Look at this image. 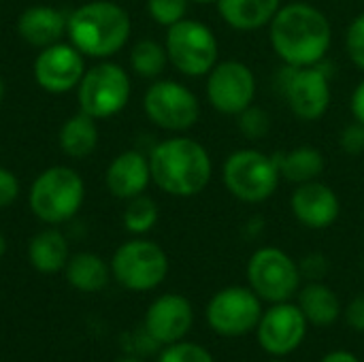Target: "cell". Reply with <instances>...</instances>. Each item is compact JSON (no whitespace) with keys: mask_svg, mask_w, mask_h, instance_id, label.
Masks as SVG:
<instances>
[{"mask_svg":"<svg viewBox=\"0 0 364 362\" xmlns=\"http://www.w3.org/2000/svg\"><path fill=\"white\" fill-rule=\"evenodd\" d=\"M194 4H218V0H190Z\"/></svg>","mask_w":364,"mask_h":362,"instance_id":"40","label":"cell"},{"mask_svg":"<svg viewBox=\"0 0 364 362\" xmlns=\"http://www.w3.org/2000/svg\"><path fill=\"white\" fill-rule=\"evenodd\" d=\"M320 362H360V358L348 350H335V352H328Z\"/></svg>","mask_w":364,"mask_h":362,"instance_id":"37","label":"cell"},{"mask_svg":"<svg viewBox=\"0 0 364 362\" xmlns=\"http://www.w3.org/2000/svg\"><path fill=\"white\" fill-rule=\"evenodd\" d=\"M6 254V239H4V235L0 233V258Z\"/></svg>","mask_w":364,"mask_h":362,"instance_id":"39","label":"cell"},{"mask_svg":"<svg viewBox=\"0 0 364 362\" xmlns=\"http://www.w3.org/2000/svg\"><path fill=\"white\" fill-rule=\"evenodd\" d=\"M85 75L83 53L73 43H53L43 47L34 60V79L49 94H66L79 85Z\"/></svg>","mask_w":364,"mask_h":362,"instance_id":"15","label":"cell"},{"mask_svg":"<svg viewBox=\"0 0 364 362\" xmlns=\"http://www.w3.org/2000/svg\"><path fill=\"white\" fill-rule=\"evenodd\" d=\"M205 318L220 337H243L256 331L262 318V301L250 286H228L211 297Z\"/></svg>","mask_w":364,"mask_h":362,"instance_id":"13","label":"cell"},{"mask_svg":"<svg viewBox=\"0 0 364 362\" xmlns=\"http://www.w3.org/2000/svg\"><path fill=\"white\" fill-rule=\"evenodd\" d=\"M277 92L286 100L290 113L301 122L322 119L333 102L331 73L322 64L316 66H282L275 79Z\"/></svg>","mask_w":364,"mask_h":362,"instance_id":"6","label":"cell"},{"mask_svg":"<svg viewBox=\"0 0 364 362\" xmlns=\"http://www.w3.org/2000/svg\"><path fill=\"white\" fill-rule=\"evenodd\" d=\"M109 267L122 288L130 292H149L166 280L168 256L156 241L136 237L115 250Z\"/></svg>","mask_w":364,"mask_h":362,"instance_id":"9","label":"cell"},{"mask_svg":"<svg viewBox=\"0 0 364 362\" xmlns=\"http://www.w3.org/2000/svg\"><path fill=\"white\" fill-rule=\"evenodd\" d=\"M350 111H352V117H354L356 122L364 124V79L356 83V87H354V92H352Z\"/></svg>","mask_w":364,"mask_h":362,"instance_id":"36","label":"cell"},{"mask_svg":"<svg viewBox=\"0 0 364 362\" xmlns=\"http://www.w3.org/2000/svg\"><path fill=\"white\" fill-rule=\"evenodd\" d=\"M66 280L68 284L79 292H100L107 288L111 277V267L92 252H79L73 258H68L66 267Z\"/></svg>","mask_w":364,"mask_h":362,"instance_id":"24","label":"cell"},{"mask_svg":"<svg viewBox=\"0 0 364 362\" xmlns=\"http://www.w3.org/2000/svg\"><path fill=\"white\" fill-rule=\"evenodd\" d=\"M164 47L168 62L186 77H207L220 62V43L215 32L198 19H181L166 28Z\"/></svg>","mask_w":364,"mask_h":362,"instance_id":"7","label":"cell"},{"mask_svg":"<svg viewBox=\"0 0 364 362\" xmlns=\"http://www.w3.org/2000/svg\"><path fill=\"white\" fill-rule=\"evenodd\" d=\"M115 362H145L143 358H139V356H122V358H117Z\"/></svg>","mask_w":364,"mask_h":362,"instance_id":"38","label":"cell"},{"mask_svg":"<svg viewBox=\"0 0 364 362\" xmlns=\"http://www.w3.org/2000/svg\"><path fill=\"white\" fill-rule=\"evenodd\" d=\"M2 98H4V81L0 79V102H2Z\"/></svg>","mask_w":364,"mask_h":362,"instance_id":"41","label":"cell"},{"mask_svg":"<svg viewBox=\"0 0 364 362\" xmlns=\"http://www.w3.org/2000/svg\"><path fill=\"white\" fill-rule=\"evenodd\" d=\"M156 362H215V358L200 344L181 339L177 344L164 346V350L160 352Z\"/></svg>","mask_w":364,"mask_h":362,"instance_id":"29","label":"cell"},{"mask_svg":"<svg viewBox=\"0 0 364 362\" xmlns=\"http://www.w3.org/2000/svg\"><path fill=\"white\" fill-rule=\"evenodd\" d=\"M143 111L158 128L181 134L196 126L200 117V100L181 81L156 79L143 96Z\"/></svg>","mask_w":364,"mask_h":362,"instance_id":"11","label":"cell"},{"mask_svg":"<svg viewBox=\"0 0 364 362\" xmlns=\"http://www.w3.org/2000/svg\"><path fill=\"white\" fill-rule=\"evenodd\" d=\"M17 196H19V181L15 173L0 166V209L13 205Z\"/></svg>","mask_w":364,"mask_h":362,"instance_id":"34","label":"cell"},{"mask_svg":"<svg viewBox=\"0 0 364 362\" xmlns=\"http://www.w3.org/2000/svg\"><path fill=\"white\" fill-rule=\"evenodd\" d=\"M149 169L151 181L175 198L203 194L213 177V160L207 147L183 134L160 141L149 154Z\"/></svg>","mask_w":364,"mask_h":362,"instance_id":"2","label":"cell"},{"mask_svg":"<svg viewBox=\"0 0 364 362\" xmlns=\"http://www.w3.org/2000/svg\"><path fill=\"white\" fill-rule=\"evenodd\" d=\"M271 362H290V361H286V358H275V361H271Z\"/></svg>","mask_w":364,"mask_h":362,"instance_id":"42","label":"cell"},{"mask_svg":"<svg viewBox=\"0 0 364 362\" xmlns=\"http://www.w3.org/2000/svg\"><path fill=\"white\" fill-rule=\"evenodd\" d=\"M363 280H364V262H363Z\"/></svg>","mask_w":364,"mask_h":362,"instance_id":"43","label":"cell"},{"mask_svg":"<svg viewBox=\"0 0 364 362\" xmlns=\"http://www.w3.org/2000/svg\"><path fill=\"white\" fill-rule=\"evenodd\" d=\"M205 94L218 113L237 117L256 100V73L241 60H220L207 75Z\"/></svg>","mask_w":364,"mask_h":362,"instance_id":"12","label":"cell"},{"mask_svg":"<svg viewBox=\"0 0 364 362\" xmlns=\"http://www.w3.org/2000/svg\"><path fill=\"white\" fill-rule=\"evenodd\" d=\"M339 147L346 156H363L364 154V124L352 119L339 132Z\"/></svg>","mask_w":364,"mask_h":362,"instance_id":"32","label":"cell"},{"mask_svg":"<svg viewBox=\"0 0 364 362\" xmlns=\"http://www.w3.org/2000/svg\"><path fill=\"white\" fill-rule=\"evenodd\" d=\"M107 190L122 201H130L134 196L145 194V190L151 183V169H149V156L128 149L122 151L107 169Z\"/></svg>","mask_w":364,"mask_h":362,"instance_id":"18","label":"cell"},{"mask_svg":"<svg viewBox=\"0 0 364 362\" xmlns=\"http://www.w3.org/2000/svg\"><path fill=\"white\" fill-rule=\"evenodd\" d=\"M290 211L301 226L309 230H326L341 215V198L331 186L316 179L294 186L290 194Z\"/></svg>","mask_w":364,"mask_h":362,"instance_id":"17","label":"cell"},{"mask_svg":"<svg viewBox=\"0 0 364 362\" xmlns=\"http://www.w3.org/2000/svg\"><path fill=\"white\" fill-rule=\"evenodd\" d=\"M220 175L226 192L245 205L267 203L282 181L275 156L256 147H241L228 154Z\"/></svg>","mask_w":364,"mask_h":362,"instance_id":"4","label":"cell"},{"mask_svg":"<svg viewBox=\"0 0 364 362\" xmlns=\"http://www.w3.org/2000/svg\"><path fill=\"white\" fill-rule=\"evenodd\" d=\"M68 17L53 9V6H30L26 9L17 19V32L19 36L34 47H49L53 43H60L66 34Z\"/></svg>","mask_w":364,"mask_h":362,"instance_id":"19","label":"cell"},{"mask_svg":"<svg viewBox=\"0 0 364 362\" xmlns=\"http://www.w3.org/2000/svg\"><path fill=\"white\" fill-rule=\"evenodd\" d=\"M269 43L286 66H316L331 51L333 26L322 9L305 0L284 2L269 23Z\"/></svg>","mask_w":364,"mask_h":362,"instance_id":"1","label":"cell"},{"mask_svg":"<svg viewBox=\"0 0 364 362\" xmlns=\"http://www.w3.org/2000/svg\"><path fill=\"white\" fill-rule=\"evenodd\" d=\"M343 318H346L350 329H354L356 333H364V292L356 294L348 303V307L343 312Z\"/></svg>","mask_w":364,"mask_h":362,"instance_id":"35","label":"cell"},{"mask_svg":"<svg viewBox=\"0 0 364 362\" xmlns=\"http://www.w3.org/2000/svg\"><path fill=\"white\" fill-rule=\"evenodd\" d=\"M190 0H147V13L158 26L171 28L188 17Z\"/></svg>","mask_w":364,"mask_h":362,"instance_id":"30","label":"cell"},{"mask_svg":"<svg viewBox=\"0 0 364 362\" xmlns=\"http://www.w3.org/2000/svg\"><path fill=\"white\" fill-rule=\"evenodd\" d=\"M299 269H301V277H305L307 282H322L328 273V260L322 254L314 252L299 262Z\"/></svg>","mask_w":364,"mask_h":362,"instance_id":"33","label":"cell"},{"mask_svg":"<svg viewBox=\"0 0 364 362\" xmlns=\"http://www.w3.org/2000/svg\"><path fill=\"white\" fill-rule=\"evenodd\" d=\"M158 218H160V211H158L156 201L141 194L128 201L124 209V228L134 237H143L158 224Z\"/></svg>","mask_w":364,"mask_h":362,"instance_id":"27","label":"cell"},{"mask_svg":"<svg viewBox=\"0 0 364 362\" xmlns=\"http://www.w3.org/2000/svg\"><path fill=\"white\" fill-rule=\"evenodd\" d=\"M296 305L301 307L307 322L314 326H333L343 314L337 292L322 282H307L305 286H301L296 294Z\"/></svg>","mask_w":364,"mask_h":362,"instance_id":"22","label":"cell"},{"mask_svg":"<svg viewBox=\"0 0 364 362\" xmlns=\"http://www.w3.org/2000/svg\"><path fill=\"white\" fill-rule=\"evenodd\" d=\"M68 258H70L68 241L55 228L41 230L28 243V260L38 273H45V275L60 273V271H64Z\"/></svg>","mask_w":364,"mask_h":362,"instance_id":"23","label":"cell"},{"mask_svg":"<svg viewBox=\"0 0 364 362\" xmlns=\"http://www.w3.org/2000/svg\"><path fill=\"white\" fill-rule=\"evenodd\" d=\"M245 273L250 288L260 297L262 303L269 305L292 301L303 282L299 262L275 245L256 250L247 260Z\"/></svg>","mask_w":364,"mask_h":362,"instance_id":"8","label":"cell"},{"mask_svg":"<svg viewBox=\"0 0 364 362\" xmlns=\"http://www.w3.org/2000/svg\"><path fill=\"white\" fill-rule=\"evenodd\" d=\"M307 326L309 322L296 303H275L262 312V318L256 326V339L269 356L286 358L301 348Z\"/></svg>","mask_w":364,"mask_h":362,"instance_id":"14","label":"cell"},{"mask_svg":"<svg viewBox=\"0 0 364 362\" xmlns=\"http://www.w3.org/2000/svg\"><path fill=\"white\" fill-rule=\"evenodd\" d=\"M273 156L282 179L294 186L316 181L326 171V156L314 145H296L292 149H284Z\"/></svg>","mask_w":364,"mask_h":362,"instance_id":"21","label":"cell"},{"mask_svg":"<svg viewBox=\"0 0 364 362\" xmlns=\"http://www.w3.org/2000/svg\"><path fill=\"white\" fill-rule=\"evenodd\" d=\"M346 51L352 64L364 73V11L352 19L346 30Z\"/></svg>","mask_w":364,"mask_h":362,"instance_id":"31","label":"cell"},{"mask_svg":"<svg viewBox=\"0 0 364 362\" xmlns=\"http://www.w3.org/2000/svg\"><path fill=\"white\" fill-rule=\"evenodd\" d=\"M60 149L79 160V158H87L96 145H98V126H96V119L90 117L87 113L79 111L75 113L73 117H68L62 128H60Z\"/></svg>","mask_w":364,"mask_h":362,"instance_id":"25","label":"cell"},{"mask_svg":"<svg viewBox=\"0 0 364 362\" xmlns=\"http://www.w3.org/2000/svg\"><path fill=\"white\" fill-rule=\"evenodd\" d=\"M282 0H218V15L226 26L239 32H256L269 28Z\"/></svg>","mask_w":364,"mask_h":362,"instance_id":"20","label":"cell"},{"mask_svg":"<svg viewBox=\"0 0 364 362\" xmlns=\"http://www.w3.org/2000/svg\"><path fill=\"white\" fill-rule=\"evenodd\" d=\"M145 333L158 346H171L188 337L194 326L192 303L177 292L158 297L145 312Z\"/></svg>","mask_w":364,"mask_h":362,"instance_id":"16","label":"cell"},{"mask_svg":"<svg viewBox=\"0 0 364 362\" xmlns=\"http://www.w3.org/2000/svg\"><path fill=\"white\" fill-rule=\"evenodd\" d=\"M237 128L247 141H260L271 132V115L254 102L237 115Z\"/></svg>","mask_w":364,"mask_h":362,"instance_id":"28","label":"cell"},{"mask_svg":"<svg viewBox=\"0 0 364 362\" xmlns=\"http://www.w3.org/2000/svg\"><path fill=\"white\" fill-rule=\"evenodd\" d=\"M130 75L115 62H100L85 70L77 85L79 109L94 119H107L122 113L130 100Z\"/></svg>","mask_w":364,"mask_h":362,"instance_id":"10","label":"cell"},{"mask_svg":"<svg viewBox=\"0 0 364 362\" xmlns=\"http://www.w3.org/2000/svg\"><path fill=\"white\" fill-rule=\"evenodd\" d=\"M85 198L81 175L68 166L43 171L30 188V209L45 224H64L77 215Z\"/></svg>","mask_w":364,"mask_h":362,"instance_id":"5","label":"cell"},{"mask_svg":"<svg viewBox=\"0 0 364 362\" xmlns=\"http://www.w3.org/2000/svg\"><path fill=\"white\" fill-rule=\"evenodd\" d=\"M130 32V15L117 2H87L68 15V38L83 55L90 58L107 60L115 55L128 43Z\"/></svg>","mask_w":364,"mask_h":362,"instance_id":"3","label":"cell"},{"mask_svg":"<svg viewBox=\"0 0 364 362\" xmlns=\"http://www.w3.org/2000/svg\"><path fill=\"white\" fill-rule=\"evenodd\" d=\"M168 64L171 62H168L166 47L154 38L139 41L130 51V66L143 79H158Z\"/></svg>","mask_w":364,"mask_h":362,"instance_id":"26","label":"cell"}]
</instances>
